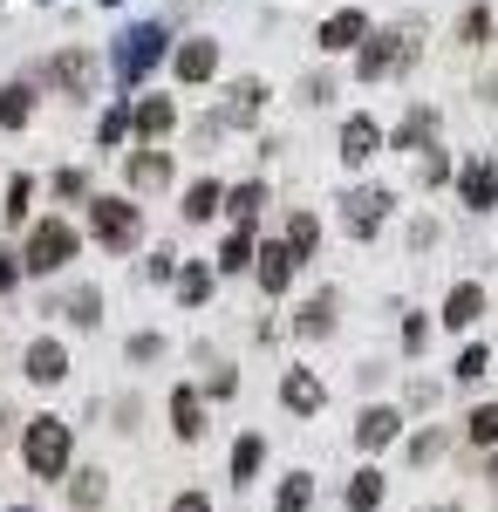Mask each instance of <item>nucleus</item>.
Instances as JSON below:
<instances>
[{
    "instance_id": "34",
    "label": "nucleus",
    "mask_w": 498,
    "mask_h": 512,
    "mask_svg": "<svg viewBox=\"0 0 498 512\" xmlns=\"http://www.w3.org/2000/svg\"><path fill=\"white\" fill-rule=\"evenodd\" d=\"M464 437L485 444V451H498V403H478V410L464 417Z\"/></svg>"
},
{
    "instance_id": "1",
    "label": "nucleus",
    "mask_w": 498,
    "mask_h": 512,
    "mask_svg": "<svg viewBox=\"0 0 498 512\" xmlns=\"http://www.w3.org/2000/svg\"><path fill=\"white\" fill-rule=\"evenodd\" d=\"M21 458H28V472H35L41 485H55V478H69L76 431H69L55 410H41V417H28V431H21Z\"/></svg>"
},
{
    "instance_id": "14",
    "label": "nucleus",
    "mask_w": 498,
    "mask_h": 512,
    "mask_svg": "<svg viewBox=\"0 0 498 512\" xmlns=\"http://www.w3.org/2000/svg\"><path fill=\"white\" fill-rule=\"evenodd\" d=\"M383 151V123L376 117H348L342 123V164H369Z\"/></svg>"
},
{
    "instance_id": "4",
    "label": "nucleus",
    "mask_w": 498,
    "mask_h": 512,
    "mask_svg": "<svg viewBox=\"0 0 498 512\" xmlns=\"http://www.w3.org/2000/svg\"><path fill=\"white\" fill-rule=\"evenodd\" d=\"M89 226H96V239H103L110 253H123V246L144 239V212H137L130 198H89Z\"/></svg>"
},
{
    "instance_id": "44",
    "label": "nucleus",
    "mask_w": 498,
    "mask_h": 512,
    "mask_svg": "<svg viewBox=\"0 0 498 512\" xmlns=\"http://www.w3.org/2000/svg\"><path fill=\"white\" fill-rule=\"evenodd\" d=\"M444 178H451V158H444V151H430V158H423V185H444Z\"/></svg>"
},
{
    "instance_id": "2",
    "label": "nucleus",
    "mask_w": 498,
    "mask_h": 512,
    "mask_svg": "<svg viewBox=\"0 0 498 512\" xmlns=\"http://www.w3.org/2000/svg\"><path fill=\"white\" fill-rule=\"evenodd\" d=\"M76 226L69 219H41L35 233H28V246H21V274H62L69 260H76Z\"/></svg>"
},
{
    "instance_id": "26",
    "label": "nucleus",
    "mask_w": 498,
    "mask_h": 512,
    "mask_svg": "<svg viewBox=\"0 0 498 512\" xmlns=\"http://www.w3.org/2000/svg\"><path fill=\"white\" fill-rule=\"evenodd\" d=\"M430 137H437V110H430V103H417L410 117L396 123V151H423Z\"/></svg>"
},
{
    "instance_id": "31",
    "label": "nucleus",
    "mask_w": 498,
    "mask_h": 512,
    "mask_svg": "<svg viewBox=\"0 0 498 512\" xmlns=\"http://www.w3.org/2000/svg\"><path fill=\"white\" fill-rule=\"evenodd\" d=\"M307 506H314V478L287 472V478H280V492H273V512H307Z\"/></svg>"
},
{
    "instance_id": "8",
    "label": "nucleus",
    "mask_w": 498,
    "mask_h": 512,
    "mask_svg": "<svg viewBox=\"0 0 498 512\" xmlns=\"http://www.w3.org/2000/svg\"><path fill=\"white\" fill-rule=\"evenodd\" d=\"M396 437H403V410H396V403H369V410L355 417V444H362V451H389Z\"/></svg>"
},
{
    "instance_id": "46",
    "label": "nucleus",
    "mask_w": 498,
    "mask_h": 512,
    "mask_svg": "<svg viewBox=\"0 0 498 512\" xmlns=\"http://www.w3.org/2000/svg\"><path fill=\"white\" fill-rule=\"evenodd\" d=\"M171 512H212V499H205V492H178V499H171Z\"/></svg>"
},
{
    "instance_id": "40",
    "label": "nucleus",
    "mask_w": 498,
    "mask_h": 512,
    "mask_svg": "<svg viewBox=\"0 0 498 512\" xmlns=\"http://www.w3.org/2000/svg\"><path fill=\"white\" fill-rule=\"evenodd\" d=\"M164 355V335H130V362H157Z\"/></svg>"
},
{
    "instance_id": "42",
    "label": "nucleus",
    "mask_w": 498,
    "mask_h": 512,
    "mask_svg": "<svg viewBox=\"0 0 498 512\" xmlns=\"http://www.w3.org/2000/svg\"><path fill=\"white\" fill-rule=\"evenodd\" d=\"M423 342H430V321H423V315H410V321H403V349L417 355Z\"/></svg>"
},
{
    "instance_id": "27",
    "label": "nucleus",
    "mask_w": 498,
    "mask_h": 512,
    "mask_svg": "<svg viewBox=\"0 0 498 512\" xmlns=\"http://www.w3.org/2000/svg\"><path fill=\"white\" fill-rule=\"evenodd\" d=\"M314 246H321V219H314V212H294V219H287V253H294V267L314 260Z\"/></svg>"
},
{
    "instance_id": "11",
    "label": "nucleus",
    "mask_w": 498,
    "mask_h": 512,
    "mask_svg": "<svg viewBox=\"0 0 498 512\" xmlns=\"http://www.w3.org/2000/svg\"><path fill=\"white\" fill-rule=\"evenodd\" d=\"M260 103H267V89L246 76V82H232V89H226V110H219L212 123H219V130H239V123H253V117H260Z\"/></svg>"
},
{
    "instance_id": "47",
    "label": "nucleus",
    "mask_w": 498,
    "mask_h": 512,
    "mask_svg": "<svg viewBox=\"0 0 498 512\" xmlns=\"http://www.w3.org/2000/svg\"><path fill=\"white\" fill-rule=\"evenodd\" d=\"M485 478H492V485H498V451H492V465H485Z\"/></svg>"
},
{
    "instance_id": "24",
    "label": "nucleus",
    "mask_w": 498,
    "mask_h": 512,
    "mask_svg": "<svg viewBox=\"0 0 498 512\" xmlns=\"http://www.w3.org/2000/svg\"><path fill=\"white\" fill-rule=\"evenodd\" d=\"M260 465H267V437L246 431L239 444H232V485H253V478H260Z\"/></svg>"
},
{
    "instance_id": "48",
    "label": "nucleus",
    "mask_w": 498,
    "mask_h": 512,
    "mask_svg": "<svg viewBox=\"0 0 498 512\" xmlns=\"http://www.w3.org/2000/svg\"><path fill=\"white\" fill-rule=\"evenodd\" d=\"M7 424H14V410H7V403H0V431H7Z\"/></svg>"
},
{
    "instance_id": "12",
    "label": "nucleus",
    "mask_w": 498,
    "mask_h": 512,
    "mask_svg": "<svg viewBox=\"0 0 498 512\" xmlns=\"http://www.w3.org/2000/svg\"><path fill=\"white\" fill-rule=\"evenodd\" d=\"M478 315H485V287H478V280H458V287L444 294V315H437V321L458 335V328H471Z\"/></svg>"
},
{
    "instance_id": "38",
    "label": "nucleus",
    "mask_w": 498,
    "mask_h": 512,
    "mask_svg": "<svg viewBox=\"0 0 498 512\" xmlns=\"http://www.w3.org/2000/svg\"><path fill=\"white\" fill-rule=\"evenodd\" d=\"M430 458H444V431H417L410 437V465H430Z\"/></svg>"
},
{
    "instance_id": "22",
    "label": "nucleus",
    "mask_w": 498,
    "mask_h": 512,
    "mask_svg": "<svg viewBox=\"0 0 498 512\" xmlns=\"http://www.w3.org/2000/svg\"><path fill=\"white\" fill-rule=\"evenodd\" d=\"M171 431L185 437V444L205 437V403H198V390H171Z\"/></svg>"
},
{
    "instance_id": "19",
    "label": "nucleus",
    "mask_w": 498,
    "mask_h": 512,
    "mask_svg": "<svg viewBox=\"0 0 498 512\" xmlns=\"http://www.w3.org/2000/svg\"><path fill=\"white\" fill-rule=\"evenodd\" d=\"M171 69H178V82H205L219 69V41H185V48L171 55Z\"/></svg>"
},
{
    "instance_id": "37",
    "label": "nucleus",
    "mask_w": 498,
    "mask_h": 512,
    "mask_svg": "<svg viewBox=\"0 0 498 512\" xmlns=\"http://www.w3.org/2000/svg\"><path fill=\"white\" fill-rule=\"evenodd\" d=\"M485 35H492V14H485V7H471V14L458 21V41H464V48H478Z\"/></svg>"
},
{
    "instance_id": "32",
    "label": "nucleus",
    "mask_w": 498,
    "mask_h": 512,
    "mask_svg": "<svg viewBox=\"0 0 498 512\" xmlns=\"http://www.w3.org/2000/svg\"><path fill=\"white\" fill-rule=\"evenodd\" d=\"M62 315L76 321V328H96V321H103V294H96V287H76V294L62 301Z\"/></svg>"
},
{
    "instance_id": "30",
    "label": "nucleus",
    "mask_w": 498,
    "mask_h": 512,
    "mask_svg": "<svg viewBox=\"0 0 498 512\" xmlns=\"http://www.w3.org/2000/svg\"><path fill=\"white\" fill-rule=\"evenodd\" d=\"M28 117H35V89H28V82H7V89H0V123L21 130Z\"/></svg>"
},
{
    "instance_id": "23",
    "label": "nucleus",
    "mask_w": 498,
    "mask_h": 512,
    "mask_svg": "<svg viewBox=\"0 0 498 512\" xmlns=\"http://www.w3.org/2000/svg\"><path fill=\"white\" fill-rule=\"evenodd\" d=\"M328 328H335V294L321 287V294H307V301H301V315H294V335H307V342H314V335H328Z\"/></svg>"
},
{
    "instance_id": "5",
    "label": "nucleus",
    "mask_w": 498,
    "mask_h": 512,
    "mask_svg": "<svg viewBox=\"0 0 498 512\" xmlns=\"http://www.w3.org/2000/svg\"><path fill=\"white\" fill-rule=\"evenodd\" d=\"M417 62V35H362V55H355V76L383 82L389 69H410Z\"/></svg>"
},
{
    "instance_id": "6",
    "label": "nucleus",
    "mask_w": 498,
    "mask_h": 512,
    "mask_svg": "<svg viewBox=\"0 0 498 512\" xmlns=\"http://www.w3.org/2000/svg\"><path fill=\"white\" fill-rule=\"evenodd\" d=\"M389 205H396V198H389L383 185H355V192L342 198V226H348L355 239H369V233L389 219Z\"/></svg>"
},
{
    "instance_id": "50",
    "label": "nucleus",
    "mask_w": 498,
    "mask_h": 512,
    "mask_svg": "<svg viewBox=\"0 0 498 512\" xmlns=\"http://www.w3.org/2000/svg\"><path fill=\"white\" fill-rule=\"evenodd\" d=\"M7 512H28V506H7Z\"/></svg>"
},
{
    "instance_id": "36",
    "label": "nucleus",
    "mask_w": 498,
    "mask_h": 512,
    "mask_svg": "<svg viewBox=\"0 0 498 512\" xmlns=\"http://www.w3.org/2000/svg\"><path fill=\"white\" fill-rule=\"evenodd\" d=\"M485 369H492V349H485V342H471V349L458 355V369H451V376H458V383H478Z\"/></svg>"
},
{
    "instance_id": "25",
    "label": "nucleus",
    "mask_w": 498,
    "mask_h": 512,
    "mask_svg": "<svg viewBox=\"0 0 498 512\" xmlns=\"http://www.w3.org/2000/svg\"><path fill=\"white\" fill-rule=\"evenodd\" d=\"M219 274H246L253 267V226H232L226 239H219V260H212Z\"/></svg>"
},
{
    "instance_id": "49",
    "label": "nucleus",
    "mask_w": 498,
    "mask_h": 512,
    "mask_svg": "<svg viewBox=\"0 0 498 512\" xmlns=\"http://www.w3.org/2000/svg\"><path fill=\"white\" fill-rule=\"evenodd\" d=\"M423 512H464V506H423Z\"/></svg>"
},
{
    "instance_id": "21",
    "label": "nucleus",
    "mask_w": 498,
    "mask_h": 512,
    "mask_svg": "<svg viewBox=\"0 0 498 512\" xmlns=\"http://www.w3.org/2000/svg\"><path fill=\"white\" fill-rule=\"evenodd\" d=\"M383 492H389V478H383V472H376V465H362V472L348 478V492H342V506H348V512H376V506H383Z\"/></svg>"
},
{
    "instance_id": "43",
    "label": "nucleus",
    "mask_w": 498,
    "mask_h": 512,
    "mask_svg": "<svg viewBox=\"0 0 498 512\" xmlns=\"http://www.w3.org/2000/svg\"><path fill=\"white\" fill-rule=\"evenodd\" d=\"M232 390H239V376H232V369H212V376H205V396H219V403H226Z\"/></svg>"
},
{
    "instance_id": "13",
    "label": "nucleus",
    "mask_w": 498,
    "mask_h": 512,
    "mask_svg": "<svg viewBox=\"0 0 498 512\" xmlns=\"http://www.w3.org/2000/svg\"><path fill=\"white\" fill-rule=\"evenodd\" d=\"M171 123H178V110H171V96H144V103L130 110V130H137L144 144H164V137H171Z\"/></svg>"
},
{
    "instance_id": "28",
    "label": "nucleus",
    "mask_w": 498,
    "mask_h": 512,
    "mask_svg": "<svg viewBox=\"0 0 498 512\" xmlns=\"http://www.w3.org/2000/svg\"><path fill=\"white\" fill-rule=\"evenodd\" d=\"M260 205H267V185H260V178H246V185H232V192H226V212L239 219V226H253Z\"/></svg>"
},
{
    "instance_id": "3",
    "label": "nucleus",
    "mask_w": 498,
    "mask_h": 512,
    "mask_svg": "<svg viewBox=\"0 0 498 512\" xmlns=\"http://www.w3.org/2000/svg\"><path fill=\"white\" fill-rule=\"evenodd\" d=\"M157 55H164V28H157V21H144V28H130V35L116 41L110 76L123 82V89H137V82H144V69H151Z\"/></svg>"
},
{
    "instance_id": "10",
    "label": "nucleus",
    "mask_w": 498,
    "mask_h": 512,
    "mask_svg": "<svg viewBox=\"0 0 498 512\" xmlns=\"http://www.w3.org/2000/svg\"><path fill=\"white\" fill-rule=\"evenodd\" d=\"M362 35H369V14H362V7H342V14H328V21H321V48H328V55L362 48Z\"/></svg>"
},
{
    "instance_id": "45",
    "label": "nucleus",
    "mask_w": 498,
    "mask_h": 512,
    "mask_svg": "<svg viewBox=\"0 0 498 512\" xmlns=\"http://www.w3.org/2000/svg\"><path fill=\"white\" fill-rule=\"evenodd\" d=\"M14 280H21V253H0V294H14Z\"/></svg>"
},
{
    "instance_id": "20",
    "label": "nucleus",
    "mask_w": 498,
    "mask_h": 512,
    "mask_svg": "<svg viewBox=\"0 0 498 512\" xmlns=\"http://www.w3.org/2000/svg\"><path fill=\"white\" fill-rule=\"evenodd\" d=\"M458 192H464V205H471V212H492V205H498V171H492V164H464Z\"/></svg>"
},
{
    "instance_id": "33",
    "label": "nucleus",
    "mask_w": 498,
    "mask_h": 512,
    "mask_svg": "<svg viewBox=\"0 0 498 512\" xmlns=\"http://www.w3.org/2000/svg\"><path fill=\"white\" fill-rule=\"evenodd\" d=\"M205 294H212V260H192V267L178 274V301H185V308H198Z\"/></svg>"
},
{
    "instance_id": "39",
    "label": "nucleus",
    "mask_w": 498,
    "mask_h": 512,
    "mask_svg": "<svg viewBox=\"0 0 498 512\" xmlns=\"http://www.w3.org/2000/svg\"><path fill=\"white\" fill-rule=\"evenodd\" d=\"M28 198H35V185H28V178H14V185H7V205H0V212H7V219H28Z\"/></svg>"
},
{
    "instance_id": "9",
    "label": "nucleus",
    "mask_w": 498,
    "mask_h": 512,
    "mask_svg": "<svg viewBox=\"0 0 498 512\" xmlns=\"http://www.w3.org/2000/svg\"><path fill=\"white\" fill-rule=\"evenodd\" d=\"M21 376L41 383V390H48V383H62V376H69V349H62L55 335H35V342H28V362H21Z\"/></svg>"
},
{
    "instance_id": "16",
    "label": "nucleus",
    "mask_w": 498,
    "mask_h": 512,
    "mask_svg": "<svg viewBox=\"0 0 498 512\" xmlns=\"http://www.w3.org/2000/svg\"><path fill=\"white\" fill-rule=\"evenodd\" d=\"M253 274H260V287H267V294H287V287H294V253L267 239V246L253 253Z\"/></svg>"
},
{
    "instance_id": "29",
    "label": "nucleus",
    "mask_w": 498,
    "mask_h": 512,
    "mask_svg": "<svg viewBox=\"0 0 498 512\" xmlns=\"http://www.w3.org/2000/svg\"><path fill=\"white\" fill-rule=\"evenodd\" d=\"M219 205H226V192H219V178H198L192 192H185V219H219Z\"/></svg>"
},
{
    "instance_id": "41",
    "label": "nucleus",
    "mask_w": 498,
    "mask_h": 512,
    "mask_svg": "<svg viewBox=\"0 0 498 512\" xmlns=\"http://www.w3.org/2000/svg\"><path fill=\"white\" fill-rule=\"evenodd\" d=\"M55 192L62 198H89V178H82V171H55Z\"/></svg>"
},
{
    "instance_id": "35",
    "label": "nucleus",
    "mask_w": 498,
    "mask_h": 512,
    "mask_svg": "<svg viewBox=\"0 0 498 512\" xmlns=\"http://www.w3.org/2000/svg\"><path fill=\"white\" fill-rule=\"evenodd\" d=\"M123 137H130V103H110V110H103V123H96V144L110 151V144H123Z\"/></svg>"
},
{
    "instance_id": "7",
    "label": "nucleus",
    "mask_w": 498,
    "mask_h": 512,
    "mask_svg": "<svg viewBox=\"0 0 498 512\" xmlns=\"http://www.w3.org/2000/svg\"><path fill=\"white\" fill-rule=\"evenodd\" d=\"M48 82H55L62 96H89V89H96V55H89V48H62V55L48 62Z\"/></svg>"
},
{
    "instance_id": "15",
    "label": "nucleus",
    "mask_w": 498,
    "mask_h": 512,
    "mask_svg": "<svg viewBox=\"0 0 498 512\" xmlns=\"http://www.w3.org/2000/svg\"><path fill=\"white\" fill-rule=\"evenodd\" d=\"M280 403H287L294 417H314V410L328 403V390H321V376H314V369H287V383H280Z\"/></svg>"
},
{
    "instance_id": "17",
    "label": "nucleus",
    "mask_w": 498,
    "mask_h": 512,
    "mask_svg": "<svg viewBox=\"0 0 498 512\" xmlns=\"http://www.w3.org/2000/svg\"><path fill=\"white\" fill-rule=\"evenodd\" d=\"M69 506H76V512H103V506H110V472H96V465L69 472Z\"/></svg>"
},
{
    "instance_id": "18",
    "label": "nucleus",
    "mask_w": 498,
    "mask_h": 512,
    "mask_svg": "<svg viewBox=\"0 0 498 512\" xmlns=\"http://www.w3.org/2000/svg\"><path fill=\"white\" fill-rule=\"evenodd\" d=\"M130 185H137V192H157V185H171V151H157V144L130 151Z\"/></svg>"
}]
</instances>
